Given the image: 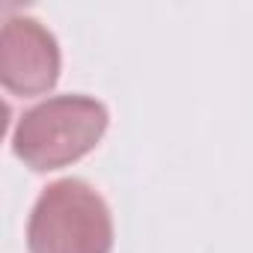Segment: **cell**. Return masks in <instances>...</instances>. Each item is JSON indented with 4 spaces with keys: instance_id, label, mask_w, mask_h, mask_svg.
Here are the masks:
<instances>
[{
    "instance_id": "1",
    "label": "cell",
    "mask_w": 253,
    "mask_h": 253,
    "mask_svg": "<svg viewBox=\"0 0 253 253\" xmlns=\"http://www.w3.org/2000/svg\"><path fill=\"white\" fill-rule=\"evenodd\" d=\"M107 122V107L92 95H51L21 113L12 131V149L36 173L60 170L95 149Z\"/></svg>"
},
{
    "instance_id": "2",
    "label": "cell",
    "mask_w": 253,
    "mask_h": 253,
    "mask_svg": "<svg viewBox=\"0 0 253 253\" xmlns=\"http://www.w3.org/2000/svg\"><path fill=\"white\" fill-rule=\"evenodd\" d=\"M30 253H110L113 217L104 197L84 179L51 182L27 220Z\"/></svg>"
},
{
    "instance_id": "3",
    "label": "cell",
    "mask_w": 253,
    "mask_h": 253,
    "mask_svg": "<svg viewBox=\"0 0 253 253\" xmlns=\"http://www.w3.org/2000/svg\"><path fill=\"white\" fill-rule=\"evenodd\" d=\"M0 81L12 95H42L60 81V45L42 21L30 15L3 21Z\"/></svg>"
}]
</instances>
